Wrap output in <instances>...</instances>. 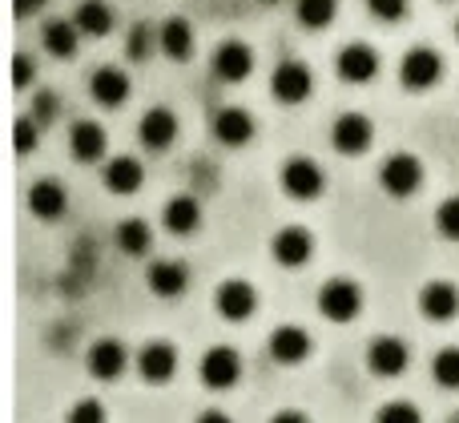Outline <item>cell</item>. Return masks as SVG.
Returning a JSON list of instances; mask_svg holds the SVG:
<instances>
[{"mask_svg": "<svg viewBox=\"0 0 459 423\" xmlns=\"http://www.w3.org/2000/svg\"><path fill=\"white\" fill-rule=\"evenodd\" d=\"M73 24H77L85 37H109L113 32V8L105 4V0H81Z\"/></svg>", "mask_w": 459, "mask_h": 423, "instance_id": "26", "label": "cell"}, {"mask_svg": "<svg viewBox=\"0 0 459 423\" xmlns=\"http://www.w3.org/2000/svg\"><path fill=\"white\" fill-rule=\"evenodd\" d=\"M137 134H142V145H150V150H169V145H174V137H178L174 109H166V105H153V109L142 117Z\"/></svg>", "mask_w": 459, "mask_h": 423, "instance_id": "17", "label": "cell"}, {"mask_svg": "<svg viewBox=\"0 0 459 423\" xmlns=\"http://www.w3.org/2000/svg\"><path fill=\"white\" fill-rule=\"evenodd\" d=\"M13 137H16V153L37 150V121H32V117H16Z\"/></svg>", "mask_w": 459, "mask_h": 423, "instance_id": "35", "label": "cell"}, {"mask_svg": "<svg viewBox=\"0 0 459 423\" xmlns=\"http://www.w3.org/2000/svg\"><path fill=\"white\" fill-rule=\"evenodd\" d=\"M142 182H145V166L137 158L121 153V158L105 161V186H109L113 194H137Z\"/></svg>", "mask_w": 459, "mask_h": 423, "instance_id": "22", "label": "cell"}, {"mask_svg": "<svg viewBox=\"0 0 459 423\" xmlns=\"http://www.w3.org/2000/svg\"><path fill=\"white\" fill-rule=\"evenodd\" d=\"M262 4H278V0H262Z\"/></svg>", "mask_w": 459, "mask_h": 423, "instance_id": "42", "label": "cell"}, {"mask_svg": "<svg viewBox=\"0 0 459 423\" xmlns=\"http://www.w3.org/2000/svg\"><path fill=\"white\" fill-rule=\"evenodd\" d=\"M379 182L391 198H411L423 182L420 158H411V153H391V158L379 166Z\"/></svg>", "mask_w": 459, "mask_h": 423, "instance_id": "4", "label": "cell"}, {"mask_svg": "<svg viewBox=\"0 0 459 423\" xmlns=\"http://www.w3.org/2000/svg\"><path fill=\"white\" fill-rule=\"evenodd\" d=\"M69 150L77 161H101L105 150H109L105 125H97V121H77V125L69 129Z\"/></svg>", "mask_w": 459, "mask_h": 423, "instance_id": "19", "label": "cell"}, {"mask_svg": "<svg viewBox=\"0 0 459 423\" xmlns=\"http://www.w3.org/2000/svg\"><path fill=\"white\" fill-rule=\"evenodd\" d=\"M331 142L339 153H347V158H355V153H367L375 142V125L367 113H342L339 121H334L331 129Z\"/></svg>", "mask_w": 459, "mask_h": 423, "instance_id": "9", "label": "cell"}, {"mask_svg": "<svg viewBox=\"0 0 459 423\" xmlns=\"http://www.w3.org/2000/svg\"><path fill=\"white\" fill-rule=\"evenodd\" d=\"M150 242H153V234H150V226H145L142 218H126V222L117 226V246L126 250L129 258L145 255V250H150Z\"/></svg>", "mask_w": 459, "mask_h": 423, "instance_id": "28", "label": "cell"}, {"mask_svg": "<svg viewBox=\"0 0 459 423\" xmlns=\"http://www.w3.org/2000/svg\"><path fill=\"white\" fill-rule=\"evenodd\" d=\"M89 376L93 379H117L121 371H126V363H129V355H126V347L117 343V339H97L93 347H89Z\"/></svg>", "mask_w": 459, "mask_h": 423, "instance_id": "18", "label": "cell"}, {"mask_svg": "<svg viewBox=\"0 0 459 423\" xmlns=\"http://www.w3.org/2000/svg\"><path fill=\"white\" fill-rule=\"evenodd\" d=\"M375 423H423L420 408L407 400H395V403H383L379 416H375Z\"/></svg>", "mask_w": 459, "mask_h": 423, "instance_id": "31", "label": "cell"}, {"mask_svg": "<svg viewBox=\"0 0 459 423\" xmlns=\"http://www.w3.org/2000/svg\"><path fill=\"white\" fill-rule=\"evenodd\" d=\"M161 222H166L169 234L186 238V234H194L202 226V206L190 198V194H182V198H169L166 210H161Z\"/></svg>", "mask_w": 459, "mask_h": 423, "instance_id": "23", "label": "cell"}, {"mask_svg": "<svg viewBox=\"0 0 459 423\" xmlns=\"http://www.w3.org/2000/svg\"><path fill=\"white\" fill-rule=\"evenodd\" d=\"M214 306L226 323H246L254 311H258V290L246 279H226L214 295Z\"/></svg>", "mask_w": 459, "mask_h": 423, "instance_id": "7", "label": "cell"}, {"mask_svg": "<svg viewBox=\"0 0 459 423\" xmlns=\"http://www.w3.org/2000/svg\"><path fill=\"white\" fill-rule=\"evenodd\" d=\"M158 45L166 56H174V61H186V56L194 53V29L186 16H169L166 24L158 29Z\"/></svg>", "mask_w": 459, "mask_h": 423, "instance_id": "25", "label": "cell"}, {"mask_svg": "<svg viewBox=\"0 0 459 423\" xmlns=\"http://www.w3.org/2000/svg\"><path fill=\"white\" fill-rule=\"evenodd\" d=\"M214 137L222 145H246L254 137V117L238 105H226V109L214 113Z\"/></svg>", "mask_w": 459, "mask_h": 423, "instance_id": "21", "label": "cell"}, {"mask_svg": "<svg viewBox=\"0 0 459 423\" xmlns=\"http://www.w3.org/2000/svg\"><path fill=\"white\" fill-rule=\"evenodd\" d=\"M436 226H439V234L444 238H459V198H447V202H439V210H436Z\"/></svg>", "mask_w": 459, "mask_h": 423, "instance_id": "32", "label": "cell"}, {"mask_svg": "<svg viewBox=\"0 0 459 423\" xmlns=\"http://www.w3.org/2000/svg\"><path fill=\"white\" fill-rule=\"evenodd\" d=\"M455 37H459V21H455Z\"/></svg>", "mask_w": 459, "mask_h": 423, "instance_id": "43", "label": "cell"}, {"mask_svg": "<svg viewBox=\"0 0 459 423\" xmlns=\"http://www.w3.org/2000/svg\"><path fill=\"white\" fill-rule=\"evenodd\" d=\"M65 423H105V403L101 400H77L69 408Z\"/></svg>", "mask_w": 459, "mask_h": 423, "instance_id": "33", "label": "cell"}, {"mask_svg": "<svg viewBox=\"0 0 459 423\" xmlns=\"http://www.w3.org/2000/svg\"><path fill=\"white\" fill-rule=\"evenodd\" d=\"M318 311L331 323H351L363 311V287L355 279H331L318 290Z\"/></svg>", "mask_w": 459, "mask_h": 423, "instance_id": "1", "label": "cell"}, {"mask_svg": "<svg viewBox=\"0 0 459 423\" xmlns=\"http://www.w3.org/2000/svg\"><path fill=\"white\" fill-rule=\"evenodd\" d=\"M145 282H150V290L158 298H178L186 290V282H190V271H186V263H153L150 274H145Z\"/></svg>", "mask_w": 459, "mask_h": 423, "instance_id": "24", "label": "cell"}, {"mask_svg": "<svg viewBox=\"0 0 459 423\" xmlns=\"http://www.w3.org/2000/svg\"><path fill=\"white\" fill-rule=\"evenodd\" d=\"M367 8H371L379 21H387V24H395V21H403L407 16V0H367Z\"/></svg>", "mask_w": 459, "mask_h": 423, "instance_id": "34", "label": "cell"}, {"mask_svg": "<svg viewBox=\"0 0 459 423\" xmlns=\"http://www.w3.org/2000/svg\"><path fill=\"white\" fill-rule=\"evenodd\" d=\"M150 37H153L150 24H137V29L129 32V40H126V53L134 56V61H142V56L150 53Z\"/></svg>", "mask_w": 459, "mask_h": 423, "instance_id": "36", "label": "cell"}, {"mask_svg": "<svg viewBox=\"0 0 459 423\" xmlns=\"http://www.w3.org/2000/svg\"><path fill=\"white\" fill-rule=\"evenodd\" d=\"M420 311L428 315L431 323H452L459 315V287L455 282H444V279L428 282V287L420 290Z\"/></svg>", "mask_w": 459, "mask_h": 423, "instance_id": "14", "label": "cell"}, {"mask_svg": "<svg viewBox=\"0 0 459 423\" xmlns=\"http://www.w3.org/2000/svg\"><path fill=\"white\" fill-rule=\"evenodd\" d=\"M53 109H56L53 93H40V97H37V113H32V121H37V125H40V121H48V117H53Z\"/></svg>", "mask_w": 459, "mask_h": 423, "instance_id": "38", "label": "cell"}, {"mask_svg": "<svg viewBox=\"0 0 459 423\" xmlns=\"http://www.w3.org/2000/svg\"><path fill=\"white\" fill-rule=\"evenodd\" d=\"M339 13V0H299V21L307 29H326Z\"/></svg>", "mask_w": 459, "mask_h": 423, "instance_id": "29", "label": "cell"}, {"mask_svg": "<svg viewBox=\"0 0 459 423\" xmlns=\"http://www.w3.org/2000/svg\"><path fill=\"white\" fill-rule=\"evenodd\" d=\"M254 69V48L246 45V40H222V45L214 48V73L218 81H246Z\"/></svg>", "mask_w": 459, "mask_h": 423, "instance_id": "13", "label": "cell"}, {"mask_svg": "<svg viewBox=\"0 0 459 423\" xmlns=\"http://www.w3.org/2000/svg\"><path fill=\"white\" fill-rule=\"evenodd\" d=\"M407 363H411V351H407V343L399 335H379V339H371V347H367V367L383 379L403 376Z\"/></svg>", "mask_w": 459, "mask_h": 423, "instance_id": "6", "label": "cell"}, {"mask_svg": "<svg viewBox=\"0 0 459 423\" xmlns=\"http://www.w3.org/2000/svg\"><path fill=\"white\" fill-rule=\"evenodd\" d=\"M431 376H436L439 387H447V392H459V347H444V351L436 355V363H431Z\"/></svg>", "mask_w": 459, "mask_h": 423, "instance_id": "30", "label": "cell"}, {"mask_svg": "<svg viewBox=\"0 0 459 423\" xmlns=\"http://www.w3.org/2000/svg\"><path fill=\"white\" fill-rule=\"evenodd\" d=\"M77 37H81V29L73 21H48L45 24V48L53 56H61V61L77 53Z\"/></svg>", "mask_w": 459, "mask_h": 423, "instance_id": "27", "label": "cell"}, {"mask_svg": "<svg viewBox=\"0 0 459 423\" xmlns=\"http://www.w3.org/2000/svg\"><path fill=\"white\" fill-rule=\"evenodd\" d=\"M89 93H93L97 105L117 109V105L129 97V77L121 69H113V65H105V69H97L93 77H89Z\"/></svg>", "mask_w": 459, "mask_h": 423, "instance_id": "20", "label": "cell"}, {"mask_svg": "<svg viewBox=\"0 0 459 423\" xmlns=\"http://www.w3.org/2000/svg\"><path fill=\"white\" fill-rule=\"evenodd\" d=\"M439 77H444V56H439L436 48H431V45H415V48H407L403 65H399V81H403L407 89L423 93V89H431Z\"/></svg>", "mask_w": 459, "mask_h": 423, "instance_id": "2", "label": "cell"}, {"mask_svg": "<svg viewBox=\"0 0 459 423\" xmlns=\"http://www.w3.org/2000/svg\"><path fill=\"white\" fill-rule=\"evenodd\" d=\"M375 73H379V53L367 40H351L339 53V77L351 81V85H367Z\"/></svg>", "mask_w": 459, "mask_h": 423, "instance_id": "12", "label": "cell"}, {"mask_svg": "<svg viewBox=\"0 0 459 423\" xmlns=\"http://www.w3.org/2000/svg\"><path fill=\"white\" fill-rule=\"evenodd\" d=\"M13 8H16V16H29V13H40L45 0H13Z\"/></svg>", "mask_w": 459, "mask_h": 423, "instance_id": "39", "label": "cell"}, {"mask_svg": "<svg viewBox=\"0 0 459 423\" xmlns=\"http://www.w3.org/2000/svg\"><path fill=\"white\" fill-rule=\"evenodd\" d=\"M65 206H69V190H65L56 177H40V182H32V190H29V210H32L37 218L53 222V218L65 214Z\"/></svg>", "mask_w": 459, "mask_h": 423, "instance_id": "16", "label": "cell"}, {"mask_svg": "<svg viewBox=\"0 0 459 423\" xmlns=\"http://www.w3.org/2000/svg\"><path fill=\"white\" fill-rule=\"evenodd\" d=\"M32 73H37V65H32L24 53H16V56H13V85H16V89H24V85H29Z\"/></svg>", "mask_w": 459, "mask_h": 423, "instance_id": "37", "label": "cell"}, {"mask_svg": "<svg viewBox=\"0 0 459 423\" xmlns=\"http://www.w3.org/2000/svg\"><path fill=\"white\" fill-rule=\"evenodd\" d=\"M270 355H274V363H282V367H299L310 355V335L302 327H294V323H286V327H278L274 335H270Z\"/></svg>", "mask_w": 459, "mask_h": 423, "instance_id": "15", "label": "cell"}, {"mask_svg": "<svg viewBox=\"0 0 459 423\" xmlns=\"http://www.w3.org/2000/svg\"><path fill=\"white\" fill-rule=\"evenodd\" d=\"M270 255H274L278 266H307L310 255H315V238L302 226H282L270 242Z\"/></svg>", "mask_w": 459, "mask_h": 423, "instance_id": "11", "label": "cell"}, {"mask_svg": "<svg viewBox=\"0 0 459 423\" xmlns=\"http://www.w3.org/2000/svg\"><path fill=\"white\" fill-rule=\"evenodd\" d=\"M238 379H242V355L234 347H210L202 355V384L210 392H230L238 387Z\"/></svg>", "mask_w": 459, "mask_h": 423, "instance_id": "5", "label": "cell"}, {"mask_svg": "<svg viewBox=\"0 0 459 423\" xmlns=\"http://www.w3.org/2000/svg\"><path fill=\"white\" fill-rule=\"evenodd\" d=\"M310 85H315V77H310V69L302 61H282L274 69V77H270V93L282 105H302L310 97Z\"/></svg>", "mask_w": 459, "mask_h": 423, "instance_id": "8", "label": "cell"}, {"mask_svg": "<svg viewBox=\"0 0 459 423\" xmlns=\"http://www.w3.org/2000/svg\"><path fill=\"white\" fill-rule=\"evenodd\" d=\"M278 182H282L286 198H294V202H315L318 194H323L326 177H323V169H318L310 158H290V161L282 166V174H278Z\"/></svg>", "mask_w": 459, "mask_h": 423, "instance_id": "3", "label": "cell"}, {"mask_svg": "<svg viewBox=\"0 0 459 423\" xmlns=\"http://www.w3.org/2000/svg\"><path fill=\"white\" fill-rule=\"evenodd\" d=\"M270 423H310V419L302 416V411H278V416L270 419Z\"/></svg>", "mask_w": 459, "mask_h": 423, "instance_id": "40", "label": "cell"}, {"mask_svg": "<svg viewBox=\"0 0 459 423\" xmlns=\"http://www.w3.org/2000/svg\"><path fill=\"white\" fill-rule=\"evenodd\" d=\"M452 423H459V416H455V419H452Z\"/></svg>", "mask_w": 459, "mask_h": 423, "instance_id": "44", "label": "cell"}, {"mask_svg": "<svg viewBox=\"0 0 459 423\" xmlns=\"http://www.w3.org/2000/svg\"><path fill=\"white\" fill-rule=\"evenodd\" d=\"M198 423H234V419H230L226 411H206V416H202Z\"/></svg>", "mask_w": 459, "mask_h": 423, "instance_id": "41", "label": "cell"}, {"mask_svg": "<svg viewBox=\"0 0 459 423\" xmlns=\"http://www.w3.org/2000/svg\"><path fill=\"white\" fill-rule=\"evenodd\" d=\"M137 371H142L145 384H169L178 376V347L161 343V339L145 343L142 355H137Z\"/></svg>", "mask_w": 459, "mask_h": 423, "instance_id": "10", "label": "cell"}]
</instances>
